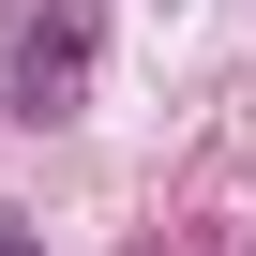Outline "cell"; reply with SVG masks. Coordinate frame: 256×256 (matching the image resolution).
<instances>
[{
  "instance_id": "obj_1",
  "label": "cell",
  "mask_w": 256,
  "mask_h": 256,
  "mask_svg": "<svg viewBox=\"0 0 256 256\" xmlns=\"http://www.w3.org/2000/svg\"><path fill=\"white\" fill-rule=\"evenodd\" d=\"M90 60H106V0H46V16H16L0 106H16V120H76L90 106Z\"/></svg>"
},
{
  "instance_id": "obj_2",
  "label": "cell",
  "mask_w": 256,
  "mask_h": 256,
  "mask_svg": "<svg viewBox=\"0 0 256 256\" xmlns=\"http://www.w3.org/2000/svg\"><path fill=\"white\" fill-rule=\"evenodd\" d=\"M0 256H46V241H30V211H0Z\"/></svg>"
}]
</instances>
